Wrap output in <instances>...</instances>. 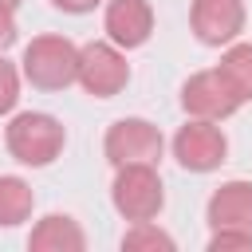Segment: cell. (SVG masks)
<instances>
[{
	"label": "cell",
	"mask_w": 252,
	"mask_h": 252,
	"mask_svg": "<svg viewBox=\"0 0 252 252\" xmlns=\"http://www.w3.org/2000/svg\"><path fill=\"white\" fill-rule=\"evenodd\" d=\"M110 205L122 220H154L165 209V185L154 161H126L114 165L110 181Z\"/></svg>",
	"instance_id": "7a4b0ae2"
},
{
	"label": "cell",
	"mask_w": 252,
	"mask_h": 252,
	"mask_svg": "<svg viewBox=\"0 0 252 252\" xmlns=\"http://www.w3.org/2000/svg\"><path fill=\"white\" fill-rule=\"evenodd\" d=\"M173 236L165 228H158L154 220H134L122 232V252H173Z\"/></svg>",
	"instance_id": "5bb4252c"
},
{
	"label": "cell",
	"mask_w": 252,
	"mask_h": 252,
	"mask_svg": "<svg viewBox=\"0 0 252 252\" xmlns=\"http://www.w3.org/2000/svg\"><path fill=\"white\" fill-rule=\"evenodd\" d=\"M28 248L32 252H83L87 248V232L79 228L75 217L67 213H47L35 220V228L28 232Z\"/></svg>",
	"instance_id": "8fae6325"
},
{
	"label": "cell",
	"mask_w": 252,
	"mask_h": 252,
	"mask_svg": "<svg viewBox=\"0 0 252 252\" xmlns=\"http://www.w3.org/2000/svg\"><path fill=\"white\" fill-rule=\"evenodd\" d=\"M35 209V193L24 177L16 173H0V228H16L32 217Z\"/></svg>",
	"instance_id": "4fadbf2b"
},
{
	"label": "cell",
	"mask_w": 252,
	"mask_h": 252,
	"mask_svg": "<svg viewBox=\"0 0 252 252\" xmlns=\"http://www.w3.org/2000/svg\"><path fill=\"white\" fill-rule=\"evenodd\" d=\"M102 32L122 51L142 47L154 35V8H150V0H110L106 12H102Z\"/></svg>",
	"instance_id": "9c48e42d"
},
{
	"label": "cell",
	"mask_w": 252,
	"mask_h": 252,
	"mask_svg": "<svg viewBox=\"0 0 252 252\" xmlns=\"http://www.w3.org/2000/svg\"><path fill=\"white\" fill-rule=\"evenodd\" d=\"M16 43V8H4L0 4V51Z\"/></svg>",
	"instance_id": "e0dca14e"
},
{
	"label": "cell",
	"mask_w": 252,
	"mask_h": 252,
	"mask_svg": "<svg viewBox=\"0 0 252 252\" xmlns=\"http://www.w3.org/2000/svg\"><path fill=\"white\" fill-rule=\"evenodd\" d=\"M4 146H8V154H12L20 165L43 169V165H51V161L63 154V146H67V126H63L55 114H47V110H20V114H12L8 126H4Z\"/></svg>",
	"instance_id": "6da1fadb"
},
{
	"label": "cell",
	"mask_w": 252,
	"mask_h": 252,
	"mask_svg": "<svg viewBox=\"0 0 252 252\" xmlns=\"http://www.w3.org/2000/svg\"><path fill=\"white\" fill-rule=\"evenodd\" d=\"M102 0H51V8H59V12H67V16H87V12H94Z\"/></svg>",
	"instance_id": "ac0fdd59"
},
{
	"label": "cell",
	"mask_w": 252,
	"mask_h": 252,
	"mask_svg": "<svg viewBox=\"0 0 252 252\" xmlns=\"http://www.w3.org/2000/svg\"><path fill=\"white\" fill-rule=\"evenodd\" d=\"M20 75L39 91H63L79 79V47L67 35H35L24 47Z\"/></svg>",
	"instance_id": "3957f363"
},
{
	"label": "cell",
	"mask_w": 252,
	"mask_h": 252,
	"mask_svg": "<svg viewBox=\"0 0 252 252\" xmlns=\"http://www.w3.org/2000/svg\"><path fill=\"white\" fill-rule=\"evenodd\" d=\"M189 28L205 47H224L244 32V0H193Z\"/></svg>",
	"instance_id": "ba28073f"
},
{
	"label": "cell",
	"mask_w": 252,
	"mask_h": 252,
	"mask_svg": "<svg viewBox=\"0 0 252 252\" xmlns=\"http://www.w3.org/2000/svg\"><path fill=\"white\" fill-rule=\"evenodd\" d=\"M91 98H114L130 83V63L126 51L110 39H91L79 47V79H75Z\"/></svg>",
	"instance_id": "277c9868"
},
{
	"label": "cell",
	"mask_w": 252,
	"mask_h": 252,
	"mask_svg": "<svg viewBox=\"0 0 252 252\" xmlns=\"http://www.w3.org/2000/svg\"><path fill=\"white\" fill-rule=\"evenodd\" d=\"M209 252H252V232L220 228V232L209 236Z\"/></svg>",
	"instance_id": "2e32d148"
},
{
	"label": "cell",
	"mask_w": 252,
	"mask_h": 252,
	"mask_svg": "<svg viewBox=\"0 0 252 252\" xmlns=\"http://www.w3.org/2000/svg\"><path fill=\"white\" fill-rule=\"evenodd\" d=\"M20 102V71L0 55V114H12Z\"/></svg>",
	"instance_id": "9a60e30c"
},
{
	"label": "cell",
	"mask_w": 252,
	"mask_h": 252,
	"mask_svg": "<svg viewBox=\"0 0 252 252\" xmlns=\"http://www.w3.org/2000/svg\"><path fill=\"white\" fill-rule=\"evenodd\" d=\"M181 110L189 118H209V122H224L240 110V98L228 91V83L220 79L217 67L209 71H193L181 83Z\"/></svg>",
	"instance_id": "52a82bcc"
},
{
	"label": "cell",
	"mask_w": 252,
	"mask_h": 252,
	"mask_svg": "<svg viewBox=\"0 0 252 252\" xmlns=\"http://www.w3.org/2000/svg\"><path fill=\"white\" fill-rule=\"evenodd\" d=\"M205 220L213 232H220V228L252 232V181H244V177L220 181L205 205Z\"/></svg>",
	"instance_id": "30bf717a"
},
{
	"label": "cell",
	"mask_w": 252,
	"mask_h": 252,
	"mask_svg": "<svg viewBox=\"0 0 252 252\" xmlns=\"http://www.w3.org/2000/svg\"><path fill=\"white\" fill-rule=\"evenodd\" d=\"M0 4H4V8H20V0H0Z\"/></svg>",
	"instance_id": "d6986e66"
},
{
	"label": "cell",
	"mask_w": 252,
	"mask_h": 252,
	"mask_svg": "<svg viewBox=\"0 0 252 252\" xmlns=\"http://www.w3.org/2000/svg\"><path fill=\"white\" fill-rule=\"evenodd\" d=\"M169 150H173L177 165L189 173H213L228 161V138L209 118H185V126H177Z\"/></svg>",
	"instance_id": "5b68a950"
},
{
	"label": "cell",
	"mask_w": 252,
	"mask_h": 252,
	"mask_svg": "<svg viewBox=\"0 0 252 252\" xmlns=\"http://www.w3.org/2000/svg\"><path fill=\"white\" fill-rule=\"evenodd\" d=\"M217 71H220V79L228 83V91L240 98V106L252 102V43H244V39L224 43Z\"/></svg>",
	"instance_id": "7c38bea8"
},
{
	"label": "cell",
	"mask_w": 252,
	"mask_h": 252,
	"mask_svg": "<svg viewBox=\"0 0 252 252\" xmlns=\"http://www.w3.org/2000/svg\"><path fill=\"white\" fill-rule=\"evenodd\" d=\"M161 150H165L161 130L150 118H138V114L114 118L106 126V138H102V154H106L110 165H126V161H154L158 165Z\"/></svg>",
	"instance_id": "8992f818"
}]
</instances>
